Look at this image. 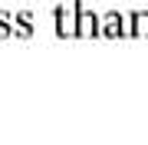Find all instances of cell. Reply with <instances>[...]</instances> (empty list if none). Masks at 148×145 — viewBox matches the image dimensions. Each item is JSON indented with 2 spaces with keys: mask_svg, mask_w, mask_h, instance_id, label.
Wrapping results in <instances>:
<instances>
[{
  "mask_svg": "<svg viewBox=\"0 0 148 145\" xmlns=\"http://www.w3.org/2000/svg\"><path fill=\"white\" fill-rule=\"evenodd\" d=\"M79 36L82 40L102 36V16L95 10H89V7H82V13H79Z\"/></svg>",
  "mask_w": 148,
  "mask_h": 145,
  "instance_id": "cell-3",
  "label": "cell"
},
{
  "mask_svg": "<svg viewBox=\"0 0 148 145\" xmlns=\"http://www.w3.org/2000/svg\"><path fill=\"white\" fill-rule=\"evenodd\" d=\"M7 36H13V16L7 10H0V40H7Z\"/></svg>",
  "mask_w": 148,
  "mask_h": 145,
  "instance_id": "cell-6",
  "label": "cell"
},
{
  "mask_svg": "<svg viewBox=\"0 0 148 145\" xmlns=\"http://www.w3.org/2000/svg\"><path fill=\"white\" fill-rule=\"evenodd\" d=\"M128 33H132V23L119 10H109L102 16V36H128Z\"/></svg>",
  "mask_w": 148,
  "mask_h": 145,
  "instance_id": "cell-2",
  "label": "cell"
},
{
  "mask_svg": "<svg viewBox=\"0 0 148 145\" xmlns=\"http://www.w3.org/2000/svg\"><path fill=\"white\" fill-rule=\"evenodd\" d=\"M13 36H33V10L13 13Z\"/></svg>",
  "mask_w": 148,
  "mask_h": 145,
  "instance_id": "cell-4",
  "label": "cell"
},
{
  "mask_svg": "<svg viewBox=\"0 0 148 145\" xmlns=\"http://www.w3.org/2000/svg\"><path fill=\"white\" fill-rule=\"evenodd\" d=\"M132 33L135 36H148V13H135L132 16Z\"/></svg>",
  "mask_w": 148,
  "mask_h": 145,
  "instance_id": "cell-5",
  "label": "cell"
},
{
  "mask_svg": "<svg viewBox=\"0 0 148 145\" xmlns=\"http://www.w3.org/2000/svg\"><path fill=\"white\" fill-rule=\"evenodd\" d=\"M79 13H82V0H66V3H56L53 10V30L59 40H76L79 36Z\"/></svg>",
  "mask_w": 148,
  "mask_h": 145,
  "instance_id": "cell-1",
  "label": "cell"
}]
</instances>
